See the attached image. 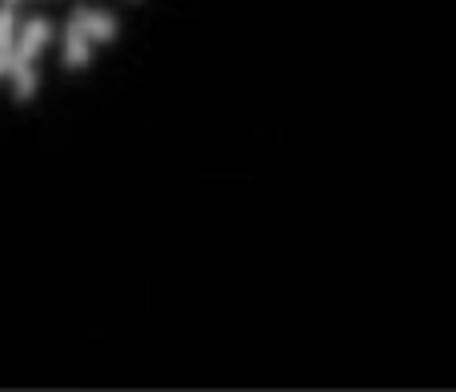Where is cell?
I'll return each instance as SVG.
<instances>
[{"mask_svg": "<svg viewBox=\"0 0 456 392\" xmlns=\"http://www.w3.org/2000/svg\"><path fill=\"white\" fill-rule=\"evenodd\" d=\"M53 40V24L45 16L16 24V40H12V61H8V80H12V96L16 101H32L37 96V56L45 53V45Z\"/></svg>", "mask_w": 456, "mask_h": 392, "instance_id": "6da1fadb", "label": "cell"}, {"mask_svg": "<svg viewBox=\"0 0 456 392\" xmlns=\"http://www.w3.org/2000/svg\"><path fill=\"white\" fill-rule=\"evenodd\" d=\"M72 24H77L80 32H85L93 45H109V40H117V16L104 12V8H88V4H77L69 16Z\"/></svg>", "mask_w": 456, "mask_h": 392, "instance_id": "7a4b0ae2", "label": "cell"}, {"mask_svg": "<svg viewBox=\"0 0 456 392\" xmlns=\"http://www.w3.org/2000/svg\"><path fill=\"white\" fill-rule=\"evenodd\" d=\"M88 61H93V40L69 20V29H64V64L72 72H80V69H88Z\"/></svg>", "mask_w": 456, "mask_h": 392, "instance_id": "3957f363", "label": "cell"}, {"mask_svg": "<svg viewBox=\"0 0 456 392\" xmlns=\"http://www.w3.org/2000/svg\"><path fill=\"white\" fill-rule=\"evenodd\" d=\"M12 40H16V8L0 4V53H12Z\"/></svg>", "mask_w": 456, "mask_h": 392, "instance_id": "277c9868", "label": "cell"}, {"mask_svg": "<svg viewBox=\"0 0 456 392\" xmlns=\"http://www.w3.org/2000/svg\"><path fill=\"white\" fill-rule=\"evenodd\" d=\"M8 61H12V53H0V77H8Z\"/></svg>", "mask_w": 456, "mask_h": 392, "instance_id": "5b68a950", "label": "cell"}]
</instances>
